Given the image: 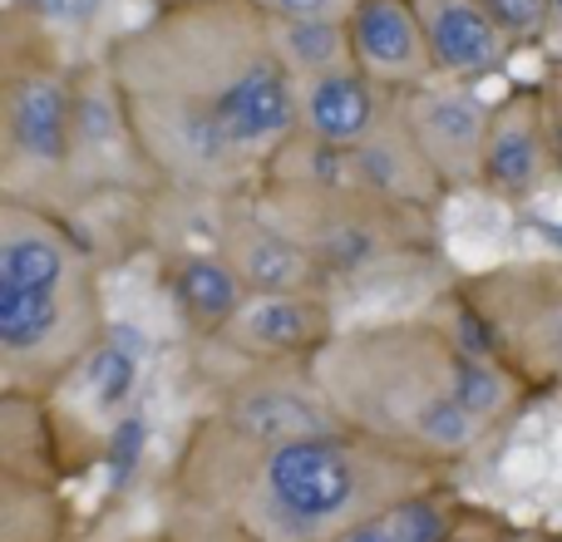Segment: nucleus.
Listing matches in <instances>:
<instances>
[{"label": "nucleus", "mask_w": 562, "mask_h": 542, "mask_svg": "<svg viewBox=\"0 0 562 542\" xmlns=\"http://www.w3.org/2000/svg\"><path fill=\"white\" fill-rule=\"evenodd\" d=\"M558 79H562V65H558Z\"/></svg>", "instance_id": "nucleus-25"}, {"label": "nucleus", "mask_w": 562, "mask_h": 542, "mask_svg": "<svg viewBox=\"0 0 562 542\" xmlns=\"http://www.w3.org/2000/svg\"><path fill=\"white\" fill-rule=\"evenodd\" d=\"M109 79L148 178L188 203L252 197L301 128L272 20L237 0L173 5L124 35Z\"/></svg>", "instance_id": "nucleus-1"}, {"label": "nucleus", "mask_w": 562, "mask_h": 542, "mask_svg": "<svg viewBox=\"0 0 562 542\" xmlns=\"http://www.w3.org/2000/svg\"><path fill=\"white\" fill-rule=\"evenodd\" d=\"M405 109L409 128H415L425 158L435 163V173L445 178L449 193L479 188V163H484L488 144V118L494 104L479 94V84H454V79H429L419 89L395 94Z\"/></svg>", "instance_id": "nucleus-9"}, {"label": "nucleus", "mask_w": 562, "mask_h": 542, "mask_svg": "<svg viewBox=\"0 0 562 542\" xmlns=\"http://www.w3.org/2000/svg\"><path fill=\"white\" fill-rule=\"evenodd\" d=\"M277 15H330L336 20L340 0H272Z\"/></svg>", "instance_id": "nucleus-22"}, {"label": "nucleus", "mask_w": 562, "mask_h": 542, "mask_svg": "<svg viewBox=\"0 0 562 542\" xmlns=\"http://www.w3.org/2000/svg\"><path fill=\"white\" fill-rule=\"evenodd\" d=\"M114 336L99 262L55 207L0 197V385L49 399Z\"/></svg>", "instance_id": "nucleus-4"}, {"label": "nucleus", "mask_w": 562, "mask_h": 542, "mask_svg": "<svg viewBox=\"0 0 562 542\" xmlns=\"http://www.w3.org/2000/svg\"><path fill=\"white\" fill-rule=\"evenodd\" d=\"M350 183L370 188V193L390 197V203L425 207V213H435V207L449 197L445 178H439L435 163L425 158V148H419L400 99L390 104V114L380 118L375 134H370L360 148H350Z\"/></svg>", "instance_id": "nucleus-14"}, {"label": "nucleus", "mask_w": 562, "mask_h": 542, "mask_svg": "<svg viewBox=\"0 0 562 542\" xmlns=\"http://www.w3.org/2000/svg\"><path fill=\"white\" fill-rule=\"evenodd\" d=\"M395 94L356 65L326 69V75L296 79V109H301V134L321 138L336 148H360L390 114Z\"/></svg>", "instance_id": "nucleus-15"}, {"label": "nucleus", "mask_w": 562, "mask_h": 542, "mask_svg": "<svg viewBox=\"0 0 562 542\" xmlns=\"http://www.w3.org/2000/svg\"><path fill=\"white\" fill-rule=\"evenodd\" d=\"M459 508L464 504L454 498V488L439 478V484L415 488V494L366 513L360 523L340 528V533L326 538V542H445L449 528H454V518H459Z\"/></svg>", "instance_id": "nucleus-17"}, {"label": "nucleus", "mask_w": 562, "mask_h": 542, "mask_svg": "<svg viewBox=\"0 0 562 542\" xmlns=\"http://www.w3.org/2000/svg\"><path fill=\"white\" fill-rule=\"evenodd\" d=\"M79 375L89 380V389H94V405L99 409H124L128 399H134V385H138V350H128V340L119 336H109L104 346L94 350V360H89Z\"/></svg>", "instance_id": "nucleus-19"}, {"label": "nucleus", "mask_w": 562, "mask_h": 542, "mask_svg": "<svg viewBox=\"0 0 562 542\" xmlns=\"http://www.w3.org/2000/svg\"><path fill=\"white\" fill-rule=\"evenodd\" d=\"M79 79H65L55 65H20L10 55L5 94H0V197H25L59 207L65 193H79Z\"/></svg>", "instance_id": "nucleus-6"}, {"label": "nucleus", "mask_w": 562, "mask_h": 542, "mask_svg": "<svg viewBox=\"0 0 562 542\" xmlns=\"http://www.w3.org/2000/svg\"><path fill=\"white\" fill-rule=\"evenodd\" d=\"M415 10H419V25H425L439 79L484 84L514 55V45L504 39V30L488 20V10L479 0H415Z\"/></svg>", "instance_id": "nucleus-16"}, {"label": "nucleus", "mask_w": 562, "mask_h": 542, "mask_svg": "<svg viewBox=\"0 0 562 542\" xmlns=\"http://www.w3.org/2000/svg\"><path fill=\"white\" fill-rule=\"evenodd\" d=\"M543 104H548V134H553V158L562 178V94H543Z\"/></svg>", "instance_id": "nucleus-23"}, {"label": "nucleus", "mask_w": 562, "mask_h": 542, "mask_svg": "<svg viewBox=\"0 0 562 542\" xmlns=\"http://www.w3.org/2000/svg\"><path fill=\"white\" fill-rule=\"evenodd\" d=\"M439 468L336 425L286 444H257L203 415L173 459V508L237 542H326L366 513L439 484Z\"/></svg>", "instance_id": "nucleus-3"}, {"label": "nucleus", "mask_w": 562, "mask_h": 542, "mask_svg": "<svg viewBox=\"0 0 562 542\" xmlns=\"http://www.w3.org/2000/svg\"><path fill=\"white\" fill-rule=\"evenodd\" d=\"M207 233L217 252L237 267L252 296H291V291H330L326 271L296 233L277 223L257 197L207 203Z\"/></svg>", "instance_id": "nucleus-8"}, {"label": "nucleus", "mask_w": 562, "mask_h": 542, "mask_svg": "<svg viewBox=\"0 0 562 542\" xmlns=\"http://www.w3.org/2000/svg\"><path fill=\"white\" fill-rule=\"evenodd\" d=\"M454 291L474 310L494 355L533 395H562V257L484 267L459 276Z\"/></svg>", "instance_id": "nucleus-7"}, {"label": "nucleus", "mask_w": 562, "mask_h": 542, "mask_svg": "<svg viewBox=\"0 0 562 542\" xmlns=\"http://www.w3.org/2000/svg\"><path fill=\"white\" fill-rule=\"evenodd\" d=\"M272 35H277L281 59H286V69L296 79H311V75H326V69L350 65L346 20H330V15H272Z\"/></svg>", "instance_id": "nucleus-18"}, {"label": "nucleus", "mask_w": 562, "mask_h": 542, "mask_svg": "<svg viewBox=\"0 0 562 542\" xmlns=\"http://www.w3.org/2000/svg\"><path fill=\"white\" fill-rule=\"evenodd\" d=\"M306 365L340 425L439 474L533 399L504 360L474 350L449 316L340 326Z\"/></svg>", "instance_id": "nucleus-2"}, {"label": "nucleus", "mask_w": 562, "mask_h": 542, "mask_svg": "<svg viewBox=\"0 0 562 542\" xmlns=\"http://www.w3.org/2000/svg\"><path fill=\"white\" fill-rule=\"evenodd\" d=\"M479 5L488 10V20L504 30L514 49L553 30V0H479Z\"/></svg>", "instance_id": "nucleus-20"}, {"label": "nucleus", "mask_w": 562, "mask_h": 542, "mask_svg": "<svg viewBox=\"0 0 562 542\" xmlns=\"http://www.w3.org/2000/svg\"><path fill=\"white\" fill-rule=\"evenodd\" d=\"M336 296L330 291H291V296H252L223 346L243 365H301L336 336Z\"/></svg>", "instance_id": "nucleus-11"}, {"label": "nucleus", "mask_w": 562, "mask_h": 542, "mask_svg": "<svg viewBox=\"0 0 562 542\" xmlns=\"http://www.w3.org/2000/svg\"><path fill=\"white\" fill-rule=\"evenodd\" d=\"M158 281H164L173 316L198 340H223L233 330V320L243 316V306L252 301L247 281L237 276V267L217 247H183V252L164 257Z\"/></svg>", "instance_id": "nucleus-13"}, {"label": "nucleus", "mask_w": 562, "mask_h": 542, "mask_svg": "<svg viewBox=\"0 0 562 542\" xmlns=\"http://www.w3.org/2000/svg\"><path fill=\"white\" fill-rule=\"evenodd\" d=\"M558 178L553 134H548V104L538 89H514L494 104L488 144L479 163V193L504 207H524Z\"/></svg>", "instance_id": "nucleus-10"}, {"label": "nucleus", "mask_w": 562, "mask_h": 542, "mask_svg": "<svg viewBox=\"0 0 562 542\" xmlns=\"http://www.w3.org/2000/svg\"><path fill=\"white\" fill-rule=\"evenodd\" d=\"M445 542H518V528H508L504 518H494L488 508H469L464 504Z\"/></svg>", "instance_id": "nucleus-21"}, {"label": "nucleus", "mask_w": 562, "mask_h": 542, "mask_svg": "<svg viewBox=\"0 0 562 542\" xmlns=\"http://www.w3.org/2000/svg\"><path fill=\"white\" fill-rule=\"evenodd\" d=\"M553 25L562 30V0H553Z\"/></svg>", "instance_id": "nucleus-24"}, {"label": "nucleus", "mask_w": 562, "mask_h": 542, "mask_svg": "<svg viewBox=\"0 0 562 542\" xmlns=\"http://www.w3.org/2000/svg\"><path fill=\"white\" fill-rule=\"evenodd\" d=\"M252 197L286 233H296L311 247L330 291L340 281L366 276V271H385L395 262H415V257H439L435 213L390 203V197L370 193L360 183L262 188Z\"/></svg>", "instance_id": "nucleus-5"}, {"label": "nucleus", "mask_w": 562, "mask_h": 542, "mask_svg": "<svg viewBox=\"0 0 562 542\" xmlns=\"http://www.w3.org/2000/svg\"><path fill=\"white\" fill-rule=\"evenodd\" d=\"M346 35H350V65L366 69L390 94H405V89L439 79L415 0H350Z\"/></svg>", "instance_id": "nucleus-12"}]
</instances>
